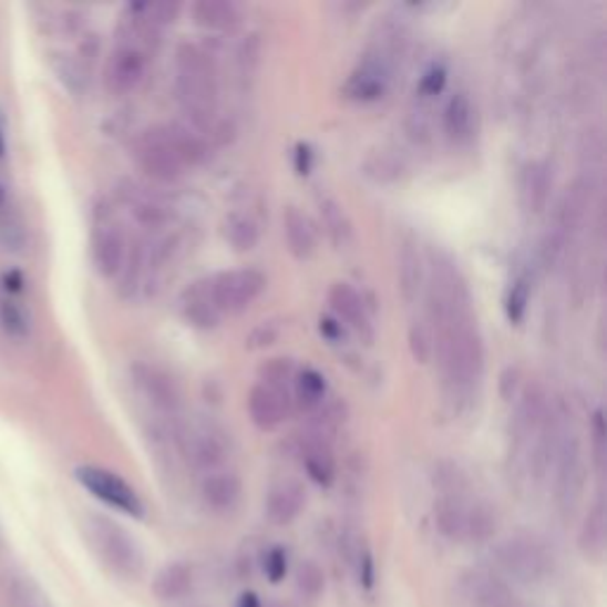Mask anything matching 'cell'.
<instances>
[{
	"label": "cell",
	"instance_id": "cell-1",
	"mask_svg": "<svg viewBox=\"0 0 607 607\" xmlns=\"http://www.w3.org/2000/svg\"><path fill=\"white\" fill-rule=\"evenodd\" d=\"M176 93L183 112L191 122L214 138L226 131V122L218 120V79L216 64L205 48L183 43L176 50Z\"/></svg>",
	"mask_w": 607,
	"mask_h": 607
},
{
	"label": "cell",
	"instance_id": "cell-2",
	"mask_svg": "<svg viewBox=\"0 0 607 607\" xmlns=\"http://www.w3.org/2000/svg\"><path fill=\"white\" fill-rule=\"evenodd\" d=\"M434 525L449 542L484 544L498 529L496 511L486 501L465 494H440L434 503Z\"/></svg>",
	"mask_w": 607,
	"mask_h": 607
},
{
	"label": "cell",
	"instance_id": "cell-3",
	"mask_svg": "<svg viewBox=\"0 0 607 607\" xmlns=\"http://www.w3.org/2000/svg\"><path fill=\"white\" fill-rule=\"evenodd\" d=\"M86 536L89 544L93 546L95 555L103 565H107L110 572L116 577L136 582L145 572V555L122 525H116L114 519L103 515H89L86 519Z\"/></svg>",
	"mask_w": 607,
	"mask_h": 607
},
{
	"label": "cell",
	"instance_id": "cell-4",
	"mask_svg": "<svg viewBox=\"0 0 607 607\" xmlns=\"http://www.w3.org/2000/svg\"><path fill=\"white\" fill-rule=\"evenodd\" d=\"M494 565L498 567V577L536 586L553 575L555 558L538 536L515 534L494 546Z\"/></svg>",
	"mask_w": 607,
	"mask_h": 607
},
{
	"label": "cell",
	"instance_id": "cell-5",
	"mask_svg": "<svg viewBox=\"0 0 607 607\" xmlns=\"http://www.w3.org/2000/svg\"><path fill=\"white\" fill-rule=\"evenodd\" d=\"M553 465H555V501H558L563 517H572L577 513L579 503L584 498L586 461H584L577 432L569 430V420L563 430Z\"/></svg>",
	"mask_w": 607,
	"mask_h": 607
},
{
	"label": "cell",
	"instance_id": "cell-6",
	"mask_svg": "<svg viewBox=\"0 0 607 607\" xmlns=\"http://www.w3.org/2000/svg\"><path fill=\"white\" fill-rule=\"evenodd\" d=\"M74 480L86 488L93 498L105 503L107 508L136 519L145 515L143 498L138 496L136 488H133L122 475H116V472L100 465H79L74 470Z\"/></svg>",
	"mask_w": 607,
	"mask_h": 607
},
{
	"label": "cell",
	"instance_id": "cell-7",
	"mask_svg": "<svg viewBox=\"0 0 607 607\" xmlns=\"http://www.w3.org/2000/svg\"><path fill=\"white\" fill-rule=\"evenodd\" d=\"M266 288V276L257 268H235V271L216 274L209 280V295L218 313H240Z\"/></svg>",
	"mask_w": 607,
	"mask_h": 607
},
{
	"label": "cell",
	"instance_id": "cell-8",
	"mask_svg": "<svg viewBox=\"0 0 607 607\" xmlns=\"http://www.w3.org/2000/svg\"><path fill=\"white\" fill-rule=\"evenodd\" d=\"M133 157H136L143 172L157 183H174L183 176L185 166L176 157L172 145H168L162 126L141 133L136 143H133Z\"/></svg>",
	"mask_w": 607,
	"mask_h": 607
},
{
	"label": "cell",
	"instance_id": "cell-9",
	"mask_svg": "<svg viewBox=\"0 0 607 607\" xmlns=\"http://www.w3.org/2000/svg\"><path fill=\"white\" fill-rule=\"evenodd\" d=\"M131 380L152 409L168 415V418H176L181 413V409H183L181 387L172 375L166 373L164 368H160L155 363L138 361L131 366Z\"/></svg>",
	"mask_w": 607,
	"mask_h": 607
},
{
	"label": "cell",
	"instance_id": "cell-10",
	"mask_svg": "<svg viewBox=\"0 0 607 607\" xmlns=\"http://www.w3.org/2000/svg\"><path fill=\"white\" fill-rule=\"evenodd\" d=\"M176 442L183 459L199 472L222 470L228 455L226 442L222 440V432L209 425H193V423L183 425L176 432Z\"/></svg>",
	"mask_w": 607,
	"mask_h": 607
},
{
	"label": "cell",
	"instance_id": "cell-11",
	"mask_svg": "<svg viewBox=\"0 0 607 607\" xmlns=\"http://www.w3.org/2000/svg\"><path fill=\"white\" fill-rule=\"evenodd\" d=\"M467 607H525L513 586L488 569H470L459 582Z\"/></svg>",
	"mask_w": 607,
	"mask_h": 607
},
{
	"label": "cell",
	"instance_id": "cell-12",
	"mask_svg": "<svg viewBox=\"0 0 607 607\" xmlns=\"http://www.w3.org/2000/svg\"><path fill=\"white\" fill-rule=\"evenodd\" d=\"M147 70V55L141 43L124 41L112 50L105 64V86L112 95H128L141 86Z\"/></svg>",
	"mask_w": 607,
	"mask_h": 607
},
{
	"label": "cell",
	"instance_id": "cell-13",
	"mask_svg": "<svg viewBox=\"0 0 607 607\" xmlns=\"http://www.w3.org/2000/svg\"><path fill=\"white\" fill-rule=\"evenodd\" d=\"M392 79V58L382 53L380 48H375L373 53L366 55L357 70L351 72L349 81H347V95L351 100H357V103H375L380 100L390 86Z\"/></svg>",
	"mask_w": 607,
	"mask_h": 607
},
{
	"label": "cell",
	"instance_id": "cell-14",
	"mask_svg": "<svg viewBox=\"0 0 607 607\" xmlns=\"http://www.w3.org/2000/svg\"><path fill=\"white\" fill-rule=\"evenodd\" d=\"M126 255L128 245L124 230L114 224H97L91 238V259L95 271L103 278L120 276L126 264Z\"/></svg>",
	"mask_w": 607,
	"mask_h": 607
},
{
	"label": "cell",
	"instance_id": "cell-15",
	"mask_svg": "<svg viewBox=\"0 0 607 607\" xmlns=\"http://www.w3.org/2000/svg\"><path fill=\"white\" fill-rule=\"evenodd\" d=\"M591 197H594V181L579 176L572 181L565 193L558 199V207H555V218L553 226L560 228L567 238L575 235L588 216V209H591Z\"/></svg>",
	"mask_w": 607,
	"mask_h": 607
},
{
	"label": "cell",
	"instance_id": "cell-16",
	"mask_svg": "<svg viewBox=\"0 0 607 607\" xmlns=\"http://www.w3.org/2000/svg\"><path fill=\"white\" fill-rule=\"evenodd\" d=\"M288 411H290V399L264 382L251 387L247 394L249 420L261 432L278 430L285 423V418H288Z\"/></svg>",
	"mask_w": 607,
	"mask_h": 607
},
{
	"label": "cell",
	"instance_id": "cell-17",
	"mask_svg": "<svg viewBox=\"0 0 607 607\" xmlns=\"http://www.w3.org/2000/svg\"><path fill=\"white\" fill-rule=\"evenodd\" d=\"M199 498L216 515H228L243 501V482L230 470L207 472L199 484Z\"/></svg>",
	"mask_w": 607,
	"mask_h": 607
},
{
	"label": "cell",
	"instance_id": "cell-18",
	"mask_svg": "<svg viewBox=\"0 0 607 607\" xmlns=\"http://www.w3.org/2000/svg\"><path fill=\"white\" fill-rule=\"evenodd\" d=\"M328 304L337 320H344V326L357 330L363 340H373V326H370L366 301L349 282H335L328 292Z\"/></svg>",
	"mask_w": 607,
	"mask_h": 607
},
{
	"label": "cell",
	"instance_id": "cell-19",
	"mask_svg": "<svg viewBox=\"0 0 607 607\" xmlns=\"http://www.w3.org/2000/svg\"><path fill=\"white\" fill-rule=\"evenodd\" d=\"M307 508V488L295 480H285L268 488L264 511L278 527H288Z\"/></svg>",
	"mask_w": 607,
	"mask_h": 607
},
{
	"label": "cell",
	"instance_id": "cell-20",
	"mask_svg": "<svg viewBox=\"0 0 607 607\" xmlns=\"http://www.w3.org/2000/svg\"><path fill=\"white\" fill-rule=\"evenodd\" d=\"M397 274H399V292L407 304H415L420 292L425 288V261L420 255L418 243L411 235L401 238L397 251Z\"/></svg>",
	"mask_w": 607,
	"mask_h": 607
},
{
	"label": "cell",
	"instance_id": "cell-21",
	"mask_svg": "<svg viewBox=\"0 0 607 607\" xmlns=\"http://www.w3.org/2000/svg\"><path fill=\"white\" fill-rule=\"evenodd\" d=\"M553 191V172L546 162H529L519 176V202L527 214H542Z\"/></svg>",
	"mask_w": 607,
	"mask_h": 607
},
{
	"label": "cell",
	"instance_id": "cell-22",
	"mask_svg": "<svg viewBox=\"0 0 607 607\" xmlns=\"http://www.w3.org/2000/svg\"><path fill=\"white\" fill-rule=\"evenodd\" d=\"M299 459L307 475L318 484V486H332L337 477V465H335V455L330 449V442L323 440V436L307 434L299 444Z\"/></svg>",
	"mask_w": 607,
	"mask_h": 607
},
{
	"label": "cell",
	"instance_id": "cell-23",
	"mask_svg": "<svg viewBox=\"0 0 607 607\" xmlns=\"http://www.w3.org/2000/svg\"><path fill=\"white\" fill-rule=\"evenodd\" d=\"M282 235L285 245H288L290 255L299 261H307L316 255L318 249V235L311 224V218L304 214L299 207H285L282 212Z\"/></svg>",
	"mask_w": 607,
	"mask_h": 607
},
{
	"label": "cell",
	"instance_id": "cell-24",
	"mask_svg": "<svg viewBox=\"0 0 607 607\" xmlns=\"http://www.w3.org/2000/svg\"><path fill=\"white\" fill-rule=\"evenodd\" d=\"M444 133L449 136L451 143L455 145H465L472 138H475V126H477V112L467 93H455L449 97V103L444 105Z\"/></svg>",
	"mask_w": 607,
	"mask_h": 607
},
{
	"label": "cell",
	"instance_id": "cell-25",
	"mask_svg": "<svg viewBox=\"0 0 607 607\" xmlns=\"http://www.w3.org/2000/svg\"><path fill=\"white\" fill-rule=\"evenodd\" d=\"M181 311L185 320L199 330H212L222 323V313H218V309L214 307V299L209 295V280L195 282L183 292Z\"/></svg>",
	"mask_w": 607,
	"mask_h": 607
},
{
	"label": "cell",
	"instance_id": "cell-26",
	"mask_svg": "<svg viewBox=\"0 0 607 607\" xmlns=\"http://www.w3.org/2000/svg\"><path fill=\"white\" fill-rule=\"evenodd\" d=\"M27 243L24 218L8 181L0 176V245L8 251H20Z\"/></svg>",
	"mask_w": 607,
	"mask_h": 607
},
{
	"label": "cell",
	"instance_id": "cell-27",
	"mask_svg": "<svg viewBox=\"0 0 607 607\" xmlns=\"http://www.w3.org/2000/svg\"><path fill=\"white\" fill-rule=\"evenodd\" d=\"M607 548V511L603 496L596 498V503L588 508L582 529H579V551L588 560H603Z\"/></svg>",
	"mask_w": 607,
	"mask_h": 607
},
{
	"label": "cell",
	"instance_id": "cell-28",
	"mask_svg": "<svg viewBox=\"0 0 607 607\" xmlns=\"http://www.w3.org/2000/svg\"><path fill=\"white\" fill-rule=\"evenodd\" d=\"M164 136L176 152V157L181 160L183 166H199L205 164L209 157V145L207 141L199 136L197 131L183 126V124H166Z\"/></svg>",
	"mask_w": 607,
	"mask_h": 607
},
{
	"label": "cell",
	"instance_id": "cell-29",
	"mask_svg": "<svg viewBox=\"0 0 607 607\" xmlns=\"http://www.w3.org/2000/svg\"><path fill=\"white\" fill-rule=\"evenodd\" d=\"M152 591L164 603H178L188 598L193 591V567L188 563H168L164 565L155 582H152Z\"/></svg>",
	"mask_w": 607,
	"mask_h": 607
},
{
	"label": "cell",
	"instance_id": "cell-30",
	"mask_svg": "<svg viewBox=\"0 0 607 607\" xmlns=\"http://www.w3.org/2000/svg\"><path fill=\"white\" fill-rule=\"evenodd\" d=\"M191 12L193 22L207 31H230L240 22V8L230 0H197Z\"/></svg>",
	"mask_w": 607,
	"mask_h": 607
},
{
	"label": "cell",
	"instance_id": "cell-31",
	"mask_svg": "<svg viewBox=\"0 0 607 607\" xmlns=\"http://www.w3.org/2000/svg\"><path fill=\"white\" fill-rule=\"evenodd\" d=\"M295 394H297L299 407L313 413L316 409L323 407L326 394H328L326 375H323V373H318L316 368L297 370V378H295Z\"/></svg>",
	"mask_w": 607,
	"mask_h": 607
},
{
	"label": "cell",
	"instance_id": "cell-32",
	"mask_svg": "<svg viewBox=\"0 0 607 607\" xmlns=\"http://www.w3.org/2000/svg\"><path fill=\"white\" fill-rule=\"evenodd\" d=\"M224 238L235 251H249L259 245V226L247 214H230L224 222Z\"/></svg>",
	"mask_w": 607,
	"mask_h": 607
},
{
	"label": "cell",
	"instance_id": "cell-33",
	"mask_svg": "<svg viewBox=\"0 0 607 607\" xmlns=\"http://www.w3.org/2000/svg\"><path fill=\"white\" fill-rule=\"evenodd\" d=\"M320 218H323V226H326L330 243L337 249L347 247L351 240V224H349V218H347L340 202H335L332 197L320 199Z\"/></svg>",
	"mask_w": 607,
	"mask_h": 607
},
{
	"label": "cell",
	"instance_id": "cell-34",
	"mask_svg": "<svg viewBox=\"0 0 607 607\" xmlns=\"http://www.w3.org/2000/svg\"><path fill=\"white\" fill-rule=\"evenodd\" d=\"M295 591L301 600L316 603L326 594V572L313 560H304L295 572Z\"/></svg>",
	"mask_w": 607,
	"mask_h": 607
},
{
	"label": "cell",
	"instance_id": "cell-35",
	"mask_svg": "<svg viewBox=\"0 0 607 607\" xmlns=\"http://www.w3.org/2000/svg\"><path fill=\"white\" fill-rule=\"evenodd\" d=\"M126 202L131 207V214L136 216V222L143 224L145 228H160L168 222V212L162 205V202L152 199L150 195H141V193H128Z\"/></svg>",
	"mask_w": 607,
	"mask_h": 607
},
{
	"label": "cell",
	"instance_id": "cell-36",
	"mask_svg": "<svg viewBox=\"0 0 607 607\" xmlns=\"http://www.w3.org/2000/svg\"><path fill=\"white\" fill-rule=\"evenodd\" d=\"M259 375H261V382L274 387V390H278L280 394L288 397V387L295 384V378H297V366L292 359H268L261 368H259Z\"/></svg>",
	"mask_w": 607,
	"mask_h": 607
},
{
	"label": "cell",
	"instance_id": "cell-37",
	"mask_svg": "<svg viewBox=\"0 0 607 607\" xmlns=\"http://www.w3.org/2000/svg\"><path fill=\"white\" fill-rule=\"evenodd\" d=\"M529 299H532V282L529 278H517L508 288V295H505V316H508L511 323L519 326L527 316L529 309Z\"/></svg>",
	"mask_w": 607,
	"mask_h": 607
},
{
	"label": "cell",
	"instance_id": "cell-38",
	"mask_svg": "<svg viewBox=\"0 0 607 607\" xmlns=\"http://www.w3.org/2000/svg\"><path fill=\"white\" fill-rule=\"evenodd\" d=\"M409 347L418 363H430L434 357V335L428 323H415L409 330Z\"/></svg>",
	"mask_w": 607,
	"mask_h": 607
},
{
	"label": "cell",
	"instance_id": "cell-39",
	"mask_svg": "<svg viewBox=\"0 0 607 607\" xmlns=\"http://www.w3.org/2000/svg\"><path fill=\"white\" fill-rule=\"evenodd\" d=\"M0 323H3L6 332L12 337H24L31 326L27 311L12 297L0 304Z\"/></svg>",
	"mask_w": 607,
	"mask_h": 607
},
{
	"label": "cell",
	"instance_id": "cell-40",
	"mask_svg": "<svg viewBox=\"0 0 607 607\" xmlns=\"http://www.w3.org/2000/svg\"><path fill=\"white\" fill-rule=\"evenodd\" d=\"M288 551L282 546H271L268 551H264L261 555V569L266 579L271 584H280L285 577H288Z\"/></svg>",
	"mask_w": 607,
	"mask_h": 607
},
{
	"label": "cell",
	"instance_id": "cell-41",
	"mask_svg": "<svg viewBox=\"0 0 607 607\" xmlns=\"http://www.w3.org/2000/svg\"><path fill=\"white\" fill-rule=\"evenodd\" d=\"M446 79H449L446 66L440 64V62H434V64L428 66L425 74L420 76L418 93L423 95V97H436V95H442L444 89H446Z\"/></svg>",
	"mask_w": 607,
	"mask_h": 607
},
{
	"label": "cell",
	"instance_id": "cell-42",
	"mask_svg": "<svg viewBox=\"0 0 607 607\" xmlns=\"http://www.w3.org/2000/svg\"><path fill=\"white\" fill-rule=\"evenodd\" d=\"M278 335H280V326L276 323V320H264V323H259L255 330L247 335L245 344L251 351L266 349V347H271L278 340Z\"/></svg>",
	"mask_w": 607,
	"mask_h": 607
},
{
	"label": "cell",
	"instance_id": "cell-43",
	"mask_svg": "<svg viewBox=\"0 0 607 607\" xmlns=\"http://www.w3.org/2000/svg\"><path fill=\"white\" fill-rule=\"evenodd\" d=\"M605 418H603V411H596L594 413V420H591V449H594V465L596 470L603 475L605 470Z\"/></svg>",
	"mask_w": 607,
	"mask_h": 607
},
{
	"label": "cell",
	"instance_id": "cell-44",
	"mask_svg": "<svg viewBox=\"0 0 607 607\" xmlns=\"http://www.w3.org/2000/svg\"><path fill=\"white\" fill-rule=\"evenodd\" d=\"M582 157L588 160V168L600 166V162H603V138H600V133H596V131L586 133L584 147H582Z\"/></svg>",
	"mask_w": 607,
	"mask_h": 607
},
{
	"label": "cell",
	"instance_id": "cell-45",
	"mask_svg": "<svg viewBox=\"0 0 607 607\" xmlns=\"http://www.w3.org/2000/svg\"><path fill=\"white\" fill-rule=\"evenodd\" d=\"M318 330H320V335H323L326 340H330V342H340L342 337H344L342 323H340V320H335V318H320Z\"/></svg>",
	"mask_w": 607,
	"mask_h": 607
},
{
	"label": "cell",
	"instance_id": "cell-46",
	"mask_svg": "<svg viewBox=\"0 0 607 607\" xmlns=\"http://www.w3.org/2000/svg\"><path fill=\"white\" fill-rule=\"evenodd\" d=\"M311 168H313V152L309 145H297V172L301 176H307L311 174Z\"/></svg>",
	"mask_w": 607,
	"mask_h": 607
},
{
	"label": "cell",
	"instance_id": "cell-47",
	"mask_svg": "<svg viewBox=\"0 0 607 607\" xmlns=\"http://www.w3.org/2000/svg\"><path fill=\"white\" fill-rule=\"evenodd\" d=\"M3 290H6L8 297L20 295V292L24 290V278H22V274H20V271H8V274L3 276Z\"/></svg>",
	"mask_w": 607,
	"mask_h": 607
},
{
	"label": "cell",
	"instance_id": "cell-48",
	"mask_svg": "<svg viewBox=\"0 0 607 607\" xmlns=\"http://www.w3.org/2000/svg\"><path fill=\"white\" fill-rule=\"evenodd\" d=\"M517 382H519V370L517 368H505V373L501 375V394H503V399L505 401H508V387H513V394H515V390H517Z\"/></svg>",
	"mask_w": 607,
	"mask_h": 607
},
{
	"label": "cell",
	"instance_id": "cell-49",
	"mask_svg": "<svg viewBox=\"0 0 607 607\" xmlns=\"http://www.w3.org/2000/svg\"><path fill=\"white\" fill-rule=\"evenodd\" d=\"M235 607H266V605L261 603V598L255 591H243L238 596V603H235Z\"/></svg>",
	"mask_w": 607,
	"mask_h": 607
},
{
	"label": "cell",
	"instance_id": "cell-50",
	"mask_svg": "<svg viewBox=\"0 0 607 607\" xmlns=\"http://www.w3.org/2000/svg\"><path fill=\"white\" fill-rule=\"evenodd\" d=\"M266 607H282V605H278V603H274V605H266Z\"/></svg>",
	"mask_w": 607,
	"mask_h": 607
}]
</instances>
